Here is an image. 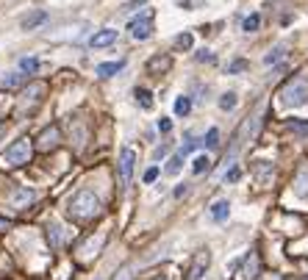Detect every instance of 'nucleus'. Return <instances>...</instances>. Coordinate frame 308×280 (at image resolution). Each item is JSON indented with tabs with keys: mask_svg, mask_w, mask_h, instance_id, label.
Returning <instances> with one entry per match:
<instances>
[{
	"mask_svg": "<svg viewBox=\"0 0 308 280\" xmlns=\"http://www.w3.org/2000/svg\"><path fill=\"white\" fill-rule=\"evenodd\" d=\"M208 155H197V158H194V164H192V169H194V175H203L205 169H208Z\"/></svg>",
	"mask_w": 308,
	"mask_h": 280,
	"instance_id": "24",
	"label": "nucleus"
},
{
	"mask_svg": "<svg viewBox=\"0 0 308 280\" xmlns=\"http://www.w3.org/2000/svg\"><path fill=\"white\" fill-rule=\"evenodd\" d=\"M147 70H150V72L169 70V59H167V56H164V59H161V56H156V59H150V61H147Z\"/></svg>",
	"mask_w": 308,
	"mask_h": 280,
	"instance_id": "21",
	"label": "nucleus"
},
{
	"mask_svg": "<svg viewBox=\"0 0 308 280\" xmlns=\"http://www.w3.org/2000/svg\"><path fill=\"white\" fill-rule=\"evenodd\" d=\"M67 211H70V216H75V219L86 222V219H95L97 214H100V200H97L92 191H78L75 197H70V203H67Z\"/></svg>",
	"mask_w": 308,
	"mask_h": 280,
	"instance_id": "1",
	"label": "nucleus"
},
{
	"mask_svg": "<svg viewBox=\"0 0 308 280\" xmlns=\"http://www.w3.org/2000/svg\"><path fill=\"white\" fill-rule=\"evenodd\" d=\"M189 111H192V100H189L186 95H181L175 100V114H178V117H186Z\"/></svg>",
	"mask_w": 308,
	"mask_h": 280,
	"instance_id": "19",
	"label": "nucleus"
},
{
	"mask_svg": "<svg viewBox=\"0 0 308 280\" xmlns=\"http://www.w3.org/2000/svg\"><path fill=\"white\" fill-rule=\"evenodd\" d=\"M125 67V61H109V64H97V75L100 78H111V75H117V72Z\"/></svg>",
	"mask_w": 308,
	"mask_h": 280,
	"instance_id": "11",
	"label": "nucleus"
},
{
	"mask_svg": "<svg viewBox=\"0 0 308 280\" xmlns=\"http://www.w3.org/2000/svg\"><path fill=\"white\" fill-rule=\"evenodd\" d=\"M34 200H37V194H34V189H20L17 194L12 197V203L17 205V208H23V205L34 203Z\"/></svg>",
	"mask_w": 308,
	"mask_h": 280,
	"instance_id": "12",
	"label": "nucleus"
},
{
	"mask_svg": "<svg viewBox=\"0 0 308 280\" xmlns=\"http://www.w3.org/2000/svg\"><path fill=\"white\" fill-rule=\"evenodd\" d=\"M225 180H228V183H236V180H239V169H230V172H225Z\"/></svg>",
	"mask_w": 308,
	"mask_h": 280,
	"instance_id": "33",
	"label": "nucleus"
},
{
	"mask_svg": "<svg viewBox=\"0 0 308 280\" xmlns=\"http://www.w3.org/2000/svg\"><path fill=\"white\" fill-rule=\"evenodd\" d=\"M236 103H239V100H236V92H228V95L219 97V108H222V111H233Z\"/></svg>",
	"mask_w": 308,
	"mask_h": 280,
	"instance_id": "22",
	"label": "nucleus"
},
{
	"mask_svg": "<svg viewBox=\"0 0 308 280\" xmlns=\"http://www.w3.org/2000/svg\"><path fill=\"white\" fill-rule=\"evenodd\" d=\"M133 164H136V153H133L131 147H122V153H120V180H122V186L131 183Z\"/></svg>",
	"mask_w": 308,
	"mask_h": 280,
	"instance_id": "5",
	"label": "nucleus"
},
{
	"mask_svg": "<svg viewBox=\"0 0 308 280\" xmlns=\"http://www.w3.org/2000/svg\"><path fill=\"white\" fill-rule=\"evenodd\" d=\"M208 263H211V255L208 252H200L197 261H194V266L189 269V280H200L205 274V269H208Z\"/></svg>",
	"mask_w": 308,
	"mask_h": 280,
	"instance_id": "8",
	"label": "nucleus"
},
{
	"mask_svg": "<svg viewBox=\"0 0 308 280\" xmlns=\"http://www.w3.org/2000/svg\"><path fill=\"white\" fill-rule=\"evenodd\" d=\"M255 175H258V180H261V183H264V180L272 175V164H266V161H258V167H255Z\"/></svg>",
	"mask_w": 308,
	"mask_h": 280,
	"instance_id": "25",
	"label": "nucleus"
},
{
	"mask_svg": "<svg viewBox=\"0 0 308 280\" xmlns=\"http://www.w3.org/2000/svg\"><path fill=\"white\" fill-rule=\"evenodd\" d=\"M48 236H50V244L53 247H61V225L59 222H50L48 225Z\"/></svg>",
	"mask_w": 308,
	"mask_h": 280,
	"instance_id": "20",
	"label": "nucleus"
},
{
	"mask_svg": "<svg viewBox=\"0 0 308 280\" xmlns=\"http://www.w3.org/2000/svg\"><path fill=\"white\" fill-rule=\"evenodd\" d=\"M158 131L169 133V131H172V122H169V119H158Z\"/></svg>",
	"mask_w": 308,
	"mask_h": 280,
	"instance_id": "32",
	"label": "nucleus"
},
{
	"mask_svg": "<svg viewBox=\"0 0 308 280\" xmlns=\"http://www.w3.org/2000/svg\"><path fill=\"white\" fill-rule=\"evenodd\" d=\"M181 167H183V155L178 153V155H172V158L167 161V169H164V172H167L169 178H175V175L181 172Z\"/></svg>",
	"mask_w": 308,
	"mask_h": 280,
	"instance_id": "16",
	"label": "nucleus"
},
{
	"mask_svg": "<svg viewBox=\"0 0 308 280\" xmlns=\"http://www.w3.org/2000/svg\"><path fill=\"white\" fill-rule=\"evenodd\" d=\"M294 194L308 200V167H302L300 172L294 175Z\"/></svg>",
	"mask_w": 308,
	"mask_h": 280,
	"instance_id": "9",
	"label": "nucleus"
},
{
	"mask_svg": "<svg viewBox=\"0 0 308 280\" xmlns=\"http://www.w3.org/2000/svg\"><path fill=\"white\" fill-rule=\"evenodd\" d=\"M39 70V59H20V72H25V75H34V72Z\"/></svg>",
	"mask_w": 308,
	"mask_h": 280,
	"instance_id": "18",
	"label": "nucleus"
},
{
	"mask_svg": "<svg viewBox=\"0 0 308 280\" xmlns=\"http://www.w3.org/2000/svg\"><path fill=\"white\" fill-rule=\"evenodd\" d=\"M175 48H181V50H189V48H192V34L175 36Z\"/></svg>",
	"mask_w": 308,
	"mask_h": 280,
	"instance_id": "28",
	"label": "nucleus"
},
{
	"mask_svg": "<svg viewBox=\"0 0 308 280\" xmlns=\"http://www.w3.org/2000/svg\"><path fill=\"white\" fill-rule=\"evenodd\" d=\"M25 72H12V75L9 78H3V81H0V86H6V89H12V86H20V84H25Z\"/></svg>",
	"mask_w": 308,
	"mask_h": 280,
	"instance_id": "17",
	"label": "nucleus"
},
{
	"mask_svg": "<svg viewBox=\"0 0 308 280\" xmlns=\"http://www.w3.org/2000/svg\"><path fill=\"white\" fill-rule=\"evenodd\" d=\"M169 153V144H161V147H156V153H153V158H161V155Z\"/></svg>",
	"mask_w": 308,
	"mask_h": 280,
	"instance_id": "34",
	"label": "nucleus"
},
{
	"mask_svg": "<svg viewBox=\"0 0 308 280\" xmlns=\"http://www.w3.org/2000/svg\"><path fill=\"white\" fill-rule=\"evenodd\" d=\"M133 95H136V103L142 106V111H150V108H153V95L147 89H142V86H139Z\"/></svg>",
	"mask_w": 308,
	"mask_h": 280,
	"instance_id": "15",
	"label": "nucleus"
},
{
	"mask_svg": "<svg viewBox=\"0 0 308 280\" xmlns=\"http://www.w3.org/2000/svg\"><path fill=\"white\" fill-rule=\"evenodd\" d=\"M59 139H61V131H59L56 125L45 128V131L39 133V150H50V147H56V144H59Z\"/></svg>",
	"mask_w": 308,
	"mask_h": 280,
	"instance_id": "7",
	"label": "nucleus"
},
{
	"mask_svg": "<svg viewBox=\"0 0 308 280\" xmlns=\"http://www.w3.org/2000/svg\"><path fill=\"white\" fill-rule=\"evenodd\" d=\"M153 20H156V12H153V9H145L139 17H133L131 23H128V31H131V36L136 42H145V39L153 36Z\"/></svg>",
	"mask_w": 308,
	"mask_h": 280,
	"instance_id": "4",
	"label": "nucleus"
},
{
	"mask_svg": "<svg viewBox=\"0 0 308 280\" xmlns=\"http://www.w3.org/2000/svg\"><path fill=\"white\" fill-rule=\"evenodd\" d=\"M156 280H161V277H156Z\"/></svg>",
	"mask_w": 308,
	"mask_h": 280,
	"instance_id": "36",
	"label": "nucleus"
},
{
	"mask_svg": "<svg viewBox=\"0 0 308 280\" xmlns=\"http://www.w3.org/2000/svg\"><path fill=\"white\" fill-rule=\"evenodd\" d=\"M117 42V31L114 28H103V31H97V34H92V39H89V48H109V45H114Z\"/></svg>",
	"mask_w": 308,
	"mask_h": 280,
	"instance_id": "6",
	"label": "nucleus"
},
{
	"mask_svg": "<svg viewBox=\"0 0 308 280\" xmlns=\"http://www.w3.org/2000/svg\"><path fill=\"white\" fill-rule=\"evenodd\" d=\"M289 128H291V131H297V133H308V122H300V119L289 122Z\"/></svg>",
	"mask_w": 308,
	"mask_h": 280,
	"instance_id": "29",
	"label": "nucleus"
},
{
	"mask_svg": "<svg viewBox=\"0 0 308 280\" xmlns=\"http://www.w3.org/2000/svg\"><path fill=\"white\" fill-rule=\"evenodd\" d=\"M45 20H48V12H34V14H28V17L23 20V28L31 31V28H37V25H42Z\"/></svg>",
	"mask_w": 308,
	"mask_h": 280,
	"instance_id": "13",
	"label": "nucleus"
},
{
	"mask_svg": "<svg viewBox=\"0 0 308 280\" xmlns=\"http://www.w3.org/2000/svg\"><path fill=\"white\" fill-rule=\"evenodd\" d=\"M258 25H261V17L258 14H250V17L242 23V31L244 34H253V31H258Z\"/></svg>",
	"mask_w": 308,
	"mask_h": 280,
	"instance_id": "23",
	"label": "nucleus"
},
{
	"mask_svg": "<svg viewBox=\"0 0 308 280\" xmlns=\"http://www.w3.org/2000/svg\"><path fill=\"white\" fill-rule=\"evenodd\" d=\"M280 103L289 106V108L305 106V103H308V78H302V75L291 78L289 84L280 89Z\"/></svg>",
	"mask_w": 308,
	"mask_h": 280,
	"instance_id": "2",
	"label": "nucleus"
},
{
	"mask_svg": "<svg viewBox=\"0 0 308 280\" xmlns=\"http://www.w3.org/2000/svg\"><path fill=\"white\" fill-rule=\"evenodd\" d=\"M197 61H208V64H214V53H211V50H200Z\"/></svg>",
	"mask_w": 308,
	"mask_h": 280,
	"instance_id": "30",
	"label": "nucleus"
},
{
	"mask_svg": "<svg viewBox=\"0 0 308 280\" xmlns=\"http://www.w3.org/2000/svg\"><path fill=\"white\" fill-rule=\"evenodd\" d=\"M283 56H286V45H275V48H272L269 53L264 56V64H266V67H269V64H278Z\"/></svg>",
	"mask_w": 308,
	"mask_h": 280,
	"instance_id": "14",
	"label": "nucleus"
},
{
	"mask_svg": "<svg viewBox=\"0 0 308 280\" xmlns=\"http://www.w3.org/2000/svg\"><path fill=\"white\" fill-rule=\"evenodd\" d=\"M156 178H158V167H150V169L145 172V183H153Z\"/></svg>",
	"mask_w": 308,
	"mask_h": 280,
	"instance_id": "31",
	"label": "nucleus"
},
{
	"mask_svg": "<svg viewBox=\"0 0 308 280\" xmlns=\"http://www.w3.org/2000/svg\"><path fill=\"white\" fill-rule=\"evenodd\" d=\"M6 227H9V222H6V219H0V230H6Z\"/></svg>",
	"mask_w": 308,
	"mask_h": 280,
	"instance_id": "35",
	"label": "nucleus"
},
{
	"mask_svg": "<svg viewBox=\"0 0 308 280\" xmlns=\"http://www.w3.org/2000/svg\"><path fill=\"white\" fill-rule=\"evenodd\" d=\"M28 158H31V139L23 136L6 147V153L0 155V164L3 167H23V164H28Z\"/></svg>",
	"mask_w": 308,
	"mask_h": 280,
	"instance_id": "3",
	"label": "nucleus"
},
{
	"mask_svg": "<svg viewBox=\"0 0 308 280\" xmlns=\"http://www.w3.org/2000/svg\"><path fill=\"white\" fill-rule=\"evenodd\" d=\"M219 144V131L217 128H208V133H205V147H217Z\"/></svg>",
	"mask_w": 308,
	"mask_h": 280,
	"instance_id": "27",
	"label": "nucleus"
},
{
	"mask_svg": "<svg viewBox=\"0 0 308 280\" xmlns=\"http://www.w3.org/2000/svg\"><path fill=\"white\" fill-rule=\"evenodd\" d=\"M250 67V61H244V59H236V61H230L228 64V72L230 75H233V72H244Z\"/></svg>",
	"mask_w": 308,
	"mask_h": 280,
	"instance_id": "26",
	"label": "nucleus"
},
{
	"mask_svg": "<svg viewBox=\"0 0 308 280\" xmlns=\"http://www.w3.org/2000/svg\"><path fill=\"white\" fill-rule=\"evenodd\" d=\"M228 214H230V203H228V200H217V203L211 205V219L214 222H225V219H228Z\"/></svg>",
	"mask_w": 308,
	"mask_h": 280,
	"instance_id": "10",
	"label": "nucleus"
}]
</instances>
